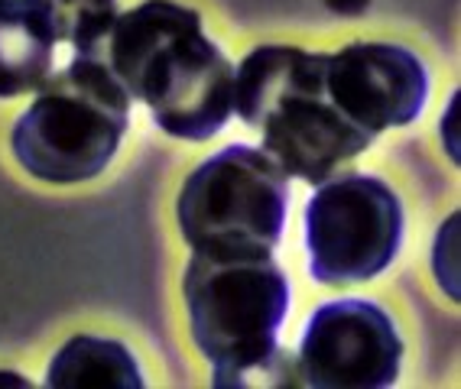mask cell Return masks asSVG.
<instances>
[{
  "mask_svg": "<svg viewBox=\"0 0 461 389\" xmlns=\"http://www.w3.org/2000/svg\"><path fill=\"white\" fill-rule=\"evenodd\" d=\"M88 58L101 62L131 101L176 140H212L230 117L234 66L202 33L198 10L176 0H143L117 13Z\"/></svg>",
  "mask_w": 461,
  "mask_h": 389,
  "instance_id": "6da1fadb",
  "label": "cell"
},
{
  "mask_svg": "<svg viewBox=\"0 0 461 389\" xmlns=\"http://www.w3.org/2000/svg\"><path fill=\"white\" fill-rule=\"evenodd\" d=\"M230 111L264 137V153L286 175L319 185L357 159L374 137L357 130L325 84V52L257 46L234 72Z\"/></svg>",
  "mask_w": 461,
  "mask_h": 389,
  "instance_id": "7a4b0ae2",
  "label": "cell"
},
{
  "mask_svg": "<svg viewBox=\"0 0 461 389\" xmlns=\"http://www.w3.org/2000/svg\"><path fill=\"white\" fill-rule=\"evenodd\" d=\"M131 124V98L95 58L75 56L36 88L10 133L14 156L40 182H88L107 169Z\"/></svg>",
  "mask_w": 461,
  "mask_h": 389,
  "instance_id": "3957f363",
  "label": "cell"
},
{
  "mask_svg": "<svg viewBox=\"0 0 461 389\" xmlns=\"http://www.w3.org/2000/svg\"><path fill=\"white\" fill-rule=\"evenodd\" d=\"M289 175L264 149L224 146L179 191V227L192 253L264 257L283 237Z\"/></svg>",
  "mask_w": 461,
  "mask_h": 389,
  "instance_id": "277c9868",
  "label": "cell"
},
{
  "mask_svg": "<svg viewBox=\"0 0 461 389\" xmlns=\"http://www.w3.org/2000/svg\"><path fill=\"white\" fill-rule=\"evenodd\" d=\"M182 296L189 308L195 348L214 367L212 376H224L270 354L289 312V282L273 253H192L182 279Z\"/></svg>",
  "mask_w": 461,
  "mask_h": 389,
  "instance_id": "5b68a950",
  "label": "cell"
},
{
  "mask_svg": "<svg viewBox=\"0 0 461 389\" xmlns=\"http://www.w3.org/2000/svg\"><path fill=\"white\" fill-rule=\"evenodd\" d=\"M305 247L321 286L374 279L403 247V205L377 175H329L305 205Z\"/></svg>",
  "mask_w": 461,
  "mask_h": 389,
  "instance_id": "8992f818",
  "label": "cell"
},
{
  "mask_svg": "<svg viewBox=\"0 0 461 389\" xmlns=\"http://www.w3.org/2000/svg\"><path fill=\"white\" fill-rule=\"evenodd\" d=\"M296 360L303 386L384 389L400 376L403 340L377 302L341 298L312 312Z\"/></svg>",
  "mask_w": 461,
  "mask_h": 389,
  "instance_id": "52a82bcc",
  "label": "cell"
},
{
  "mask_svg": "<svg viewBox=\"0 0 461 389\" xmlns=\"http://www.w3.org/2000/svg\"><path fill=\"white\" fill-rule=\"evenodd\" d=\"M325 84L338 111L367 137L412 124L429 101L420 56L390 42H351L325 56Z\"/></svg>",
  "mask_w": 461,
  "mask_h": 389,
  "instance_id": "ba28073f",
  "label": "cell"
},
{
  "mask_svg": "<svg viewBox=\"0 0 461 389\" xmlns=\"http://www.w3.org/2000/svg\"><path fill=\"white\" fill-rule=\"evenodd\" d=\"M56 40L26 0H0V98L36 92L52 72Z\"/></svg>",
  "mask_w": 461,
  "mask_h": 389,
  "instance_id": "9c48e42d",
  "label": "cell"
},
{
  "mask_svg": "<svg viewBox=\"0 0 461 389\" xmlns=\"http://www.w3.org/2000/svg\"><path fill=\"white\" fill-rule=\"evenodd\" d=\"M46 386H124L140 389L143 376L133 354L107 338L78 334L52 357Z\"/></svg>",
  "mask_w": 461,
  "mask_h": 389,
  "instance_id": "30bf717a",
  "label": "cell"
},
{
  "mask_svg": "<svg viewBox=\"0 0 461 389\" xmlns=\"http://www.w3.org/2000/svg\"><path fill=\"white\" fill-rule=\"evenodd\" d=\"M56 42L88 58L117 20V0H26Z\"/></svg>",
  "mask_w": 461,
  "mask_h": 389,
  "instance_id": "8fae6325",
  "label": "cell"
},
{
  "mask_svg": "<svg viewBox=\"0 0 461 389\" xmlns=\"http://www.w3.org/2000/svg\"><path fill=\"white\" fill-rule=\"evenodd\" d=\"M214 386H303V373H299V360L293 350L273 348L270 354L257 357L254 364L230 370L224 376H212Z\"/></svg>",
  "mask_w": 461,
  "mask_h": 389,
  "instance_id": "7c38bea8",
  "label": "cell"
},
{
  "mask_svg": "<svg viewBox=\"0 0 461 389\" xmlns=\"http://www.w3.org/2000/svg\"><path fill=\"white\" fill-rule=\"evenodd\" d=\"M325 7L338 17H361L364 10L371 7V0H325Z\"/></svg>",
  "mask_w": 461,
  "mask_h": 389,
  "instance_id": "4fadbf2b",
  "label": "cell"
}]
</instances>
